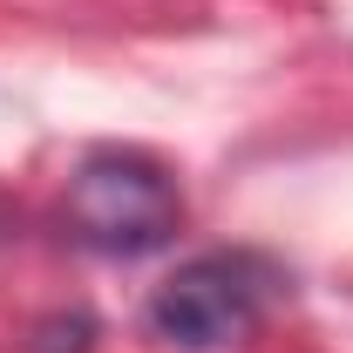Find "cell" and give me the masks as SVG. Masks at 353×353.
Returning a JSON list of instances; mask_svg holds the SVG:
<instances>
[{
    "label": "cell",
    "instance_id": "cell-3",
    "mask_svg": "<svg viewBox=\"0 0 353 353\" xmlns=\"http://www.w3.org/2000/svg\"><path fill=\"white\" fill-rule=\"evenodd\" d=\"M88 340H95V319L88 312H54V319L34 326L28 353H88Z\"/></svg>",
    "mask_w": 353,
    "mask_h": 353
},
{
    "label": "cell",
    "instance_id": "cell-2",
    "mask_svg": "<svg viewBox=\"0 0 353 353\" xmlns=\"http://www.w3.org/2000/svg\"><path fill=\"white\" fill-rule=\"evenodd\" d=\"M272 279L245 252H204V259L176 265L170 279L150 292V333L176 353H224L245 347L265 319Z\"/></svg>",
    "mask_w": 353,
    "mask_h": 353
},
{
    "label": "cell",
    "instance_id": "cell-1",
    "mask_svg": "<svg viewBox=\"0 0 353 353\" xmlns=\"http://www.w3.org/2000/svg\"><path fill=\"white\" fill-rule=\"evenodd\" d=\"M61 224H68L75 245L102 252V259H143V252H163L176 238L183 197H176V176L157 157L95 150V157H82V170L68 176Z\"/></svg>",
    "mask_w": 353,
    "mask_h": 353
}]
</instances>
